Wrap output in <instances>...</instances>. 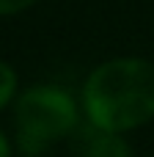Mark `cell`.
<instances>
[{
    "label": "cell",
    "mask_w": 154,
    "mask_h": 157,
    "mask_svg": "<svg viewBox=\"0 0 154 157\" xmlns=\"http://www.w3.org/2000/svg\"><path fill=\"white\" fill-rule=\"evenodd\" d=\"M88 124L110 132H132L154 119V63L146 58H110L83 86Z\"/></svg>",
    "instance_id": "6da1fadb"
},
{
    "label": "cell",
    "mask_w": 154,
    "mask_h": 157,
    "mask_svg": "<svg viewBox=\"0 0 154 157\" xmlns=\"http://www.w3.org/2000/svg\"><path fill=\"white\" fill-rule=\"evenodd\" d=\"M80 110L69 91L58 86H33L17 94L14 127L17 149L25 157H39L58 141L77 132Z\"/></svg>",
    "instance_id": "7a4b0ae2"
},
{
    "label": "cell",
    "mask_w": 154,
    "mask_h": 157,
    "mask_svg": "<svg viewBox=\"0 0 154 157\" xmlns=\"http://www.w3.org/2000/svg\"><path fill=\"white\" fill-rule=\"evenodd\" d=\"M77 155L80 157H132V146L124 138V132H110V130H99V127L88 124L80 130Z\"/></svg>",
    "instance_id": "3957f363"
},
{
    "label": "cell",
    "mask_w": 154,
    "mask_h": 157,
    "mask_svg": "<svg viewBox=\"0 0 154 157\" xmlns=\"http://www.w3.org/2000/svg\"><path fill=\"white\" fill-rule=\"evenodd\" d=\"M17 86H19V77H17L14 66L0 61V110L17 97Z\"/></svg>",
    "instance_id": "277c9868"
},
{
    "label": "cell",
    "mask_w": 154,
    "mask_h": 157,
    "mask_svg": "<svg viewBox=\"0 0 154 157\" xmlns=\"http://www.w3.org/2000/svg\"><path fill=\"white\" fill-rule=\"evenodd\" d=\"M36 0H0V17H11V14H19L25 8H30Z\"/></svg>",
    "instance_id": "5b68a950"
},
{
    "label": "cell",
    "mask_w": 154,
    "mask_h": 157,
    "mask_svg": "<svg viewBox=\"0 0 154 157\" xmlns=\"http://www.w3.org/2000/svg\"><path fill=\"white\" fill-rule=\"evenodd\" d=\"M0 157H11V141L6 138L3 130H0Z\"/></svg>",
    "instance_id": "8992f818"
}]
</instances>
